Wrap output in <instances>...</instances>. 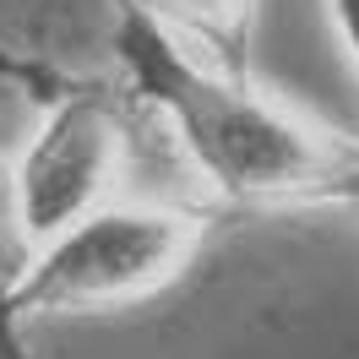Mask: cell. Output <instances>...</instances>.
<instances>
[{
  "label": "cell",
  "instance_id": "obj_1",
  "mask_svg": "<svg viewBox=\"0 0 359 359\" xmlns=\"http://www.w3.org/2000/svg\"><path fill=\"white\" fill-rule=\"evenodd\" d=\"M114 60L142 104L169 126L175 153L196 185L229 207H311L337 202L354 163L348 136L283 109L250 88L245 71H224L191 55L153 17L114 0Z\"/></svg>",
  "mask_w": 359,
  "mask_h": 359
},
{
  "label": "cell",
  "instance_id": "obj_2",
  "mask_svg": "<svg viewBox=\"0 0 359 359\" xmlns=\"http://www.w3.org/2000/svg\"><path fill=\"white\" fill-rule=\"evenodd\" d=\"M39 93V126L27 131L22 153L6 163L11 202L27 245H44L98 207L126 196V180L142 175L147 147L169 142V126L142 104L136 88L39 71L27 76Z\"/></svg>",
  "mask_w": 359,
  "mask_h": 359
},
{
  "label": "cell",
  "instance_id": "obj_3",
  "mask_svg": "<svg viewBox=\"0 0 359 359\" xmlns=\"http://www.w3.org/2000/svg\"><path fill=\"white\" fill-rule=\"evenodd\" d=\"M207 212L175 196H120L93 218L33 245L17 278L0 283V332L44 316H93L153 299L196 262Z\"/></svg>",
  "mask_w": 359,
  "mask_h": 359
},
{
  "label": "cell",
  "instance_id": "obj_4",
  "mask_svg": "<svg viewBox=\"0 0 359 359\" xmlns=\"http://www.w3.org/2000/svg\"><path fill=\"white\" fill-rule=\"evenodd\" d=\"M126 6L153 17L163 33H175L191 55H202L224 71H245L250 6L256 0H126Z\"/></svg>",
  "mask_w": 359,
  "mask_h": 359
},
{
  "label": "cell",
  "instance_id": "obj_5",
  "mask_svg": "<svg viewBox=\"0 0 359 359\" xmlns=\"http://www.w3.org/2000/svg\"><path fill=\"white\" fill-rule=\"evenodd\" d=\"M27 256H33V245H27L22 224H17V202H11V175L0 169V283H6V278H17V267H22Z\"/></svg>",
  "mask_w": 359,
  "mask_h": 359
},
{
  "label": "cell",
  "instance_id": "obj_6",
  "mask_svg": "<svg viewBox=\"0 0 359 359\" xmlns=\"http://www.w3.org/2000/svg\"><path fill=\"white\" fill-rule=\"evenodd\" d=\"M332 17H337V27H343V39H348V49L359 60V0H332Z\"/></svg>",
  "mask_w": 359,
  "mask_h": 359
},
{
  "label": "cell",
  "instance_id": "obj_7",
  "mask_svg": "<svg viewBox=\"0 0 359 359\" xmlns=\"http://www.w3.org/2000/svg\"><path fill=\"white\" fill-rule=\"evenodd\" d=\"M337 207H359V147H354V163L343 175V191H337Z\"/></svg>",
  "mask_w": 359,
  "mask_h": 359
},
{
  "label": "cell",
  "instance_id": "obj_8",
  "mask_svg": "<svg viewBox=\"0 0 359 359\" xmlns=\"http://www.w3.org/2000/svg\"><path fill=\"white\" fill-rule=\"evenodd\" d=\"M0 359H33V354H27V343H22V332H17V327H6V332H0Z\"/></svg>",
  "mask_w": 359,
  "mask_h": 359
}]
</instances>
